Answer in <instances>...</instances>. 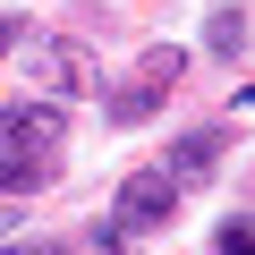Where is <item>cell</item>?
<instances>
[{
	"mask_svg": "<svg viewBox=\"0 0 255 255\" xmlns=\"http://www.w3.org/2000/svg\"><path fill=\"white\" fill-rule=\"evenodd\" d=\"M60 153H68V119L60 102H9L0 111V196H43L60 179Z\"/></svg>",
	"mask_w": 255,
	"mask_h": 255,
	"instance_id": "obj_1",
	"label": "cell"
},
{
	"mask_svg": "<svg viewBox=\"0 0 255 255\" xmlns=\"http://www.w3.org/2000/svg\"><path fill=\"white\" fill-rule=\"evenodd\" d=\"M179 196H187V187H179L162 162H153V170H128V179H119V196H111V221H102V238H111V247H128V238H153V230H170V221H179Z\"/></svg>",
	"mask_w": 255,
	"mask_h": 255,
	"instance_id": "obj_2",
	"label": "cell"
},
{
	"mask_svg": "<svg viewBox=\"0 0 255 255\" xmlns=\"http://www.w3.org/2000/svg\"><path fill=\"white\" fill-rule=\"evenodd\" d=\"M179 77H187V51H179V43H145V51H136V68L111 85V102H102V111H111L119 128H145V119L170 102V85H179Z\"/></svg>",
	"mask_w": 255,
	"mask_h": 255,
	"instance_id": "obj_3",
	"label": "cell"
},
{
	"mask_svg": "<svg viewBox=\"0 0 255 255\" xmlns=\"http://www.w3.org/2000/svg\"><path fill=\"white\" fill-rule=\"evenodd\" d=\"M26 68H34V85H43L51 102H77V94L94 85L85 51H77V43H60V34H51V43H26Z\"/></svg>",
	"mask_w": 255,
	"mask_h": 255,
	"instance_id": "obj_4",
	"label": "cell"
},
{
	"mask_svg": "<svg viewBox=\"0 0 255 255\" xmlns=\"http://www.w3.org/2000/svg\"><path fill=\"white\" fill-rule=\"evenodd\" d=\"M213 162H230V128H187V136L170 145V162H162V170H170L179 187H204V179H213Z\"/></svg>",
	"mask_w": 255,
	"mask_h": 255,
	"instance_id": "obj_5",
	"label": "cell"
},
{
	"mask_svg": "<svg viewBox=\"0 0 255 255\" xmlns=\"http://www.w3.org/2000/svg\"><path fill=\"white\" fill-rule=\"evenodd\" d=\"M204 43H213L221 60H238V51H247V9H238V0H221V9H213V26H204Z\"/></svg>",
	"mask_w": 255,
	"mask_h": 255,
	"instance_id": "obj_6",
	"label": "cell"
},
{
	"mask_svg": "<svg viewBox=\"0 0 255 255\" xmlns=\"http://www.w3.org/2000/svg\"><path fill=\"white\" fill-rule=\"evenodd\" d=\"M213 255H255V213H230L221 238H213Z\"/></svg>",
	"mask_w": 255,
	"mask_h": 255,
	"instance_id": "obj_7",
	"label": "cell"
},
{
	"mask_svg": "<svg viewBox=\"0 0 255 255\" xmlns=\"http://www.w3.org/2000/svg\"><path fill=\"white\" fill-rule=\"evenodd\" d=\"M0 255H77V247H51V238H17V247H0Z\"/></svg>",
	"mask_w": 255,
	"mask_h": 255,
	"instance_id": "obj_8",
	"label": "cell"
},
{
	"mask_svg": "<svg viewBox=\"0 0 255 255\" xmlns=\"http://www.w3.org/2000/svg\"><path fill=\"white\" fill-rule=\"evenodd\" d=\"M9 34H17V26H9V17H0V60H9Z\"/></svg>",
	"mask_w": 255,
	"mask_h": 255,
	"instance_id": "obj_9",
	"label": "cell"
},
{
	"mask_svg": "<svg viewBox=\"0 0 255 255\" xmlns=\"http://www.w3.org/2000/svg\"><path fill=\"white\" fill-rule=\"evenodd\" d=\"M238 102H255V94H238Z\"/></svg>",
	"mask_w": 255,
	"mask_h": 255,
	"instance_id": "obj_10",
	"label": "cell"
}]
</instances>
